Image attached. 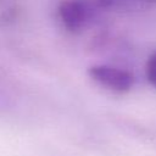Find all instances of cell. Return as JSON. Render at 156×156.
<instances>
[{
  "instance_id": "obj_1",
  "label": "cell",
  "mask_w": 156,
  "mask_h": 156,
  "mask_svg": "<svg viewBox=\"0 0 156 156\" xmlns=\"http://www.w3.org/2000/svg\"><path fill=\"white\" fill-rule=\"evenodd\" d=\"M88 74L98 84L118 93L128 91L134 83V77L130 72L108 65L91 66L88 69Z\"/></svg>"
},
{
  "instance_id": "obj_2",
  "label": "cell",
  "mask_w": 156,
  "mask_h": 156,
  "mask_svg": "<svg viewBox=\"0 0 156 156\" xmlns=\"http://www.w3.org/2000/svg\"><path fill=\"white\" fill-rule=\"evenodd\" d=\"M58 17L69 32L80 30L90 17V7L85 0H63L58 6Z\"/></svg>"
},
{
  "instance_id": "obj_3",
  "label": "cell",
  "mask_w": 156,
  "mask_h": 156,
  "mask_svg": "<svg viewBox=\"0 0 156 156\" xmlns=\"http://www.w3.org/2000/svg\"><path fill=\"white\" fill-rule=\"evenodd\" d=\"M101 9L115 12H136L156 5V0H98Z\"/></svg>"
},
{
  "instance_id": "obj_4",
  "label": "cell",
  "mask_w": 156,
  "mask_h": 156,
  "mask_svg": "<svg viewBox=\"0 0 156 156\" xmlns=\"http://www.w3.org/2000/svg\"><path fill=\"white\" fill-rule=\"evenodd\" d=\"M146 77L147 80L156 88V50L150 55L146 62Z\"/></svg>"
}]
</instances>
